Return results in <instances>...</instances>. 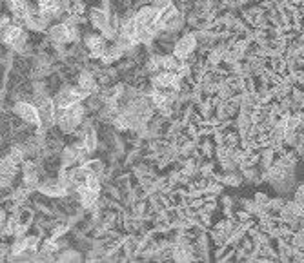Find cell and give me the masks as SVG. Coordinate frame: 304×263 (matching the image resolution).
Listing matches in <instances>:
<instances>
[{
    "instance_id": "cell-5",
    "label": "cell",
    "mask_w": 304,
    "mask_h": 263,
    "mask_svg": "<svg viewBox=\"0 0 304 263\" xmlns=\"http://www.w3.org/2000/svg\"><path fill=\"white\" fill-rule=\"evenodd\" d=\"M195 37L193 35H186L184 38L179 40V44L175 45V55L179 56V58H184V56H188L190 53H192L193 49H195Z\"/></svg>"
},
{
    "instance_id": "cell-15",
    "label": "cell",
    "mask_w": 304,
    "mask_h": 263,
    "mask_svg": "<svg viewBox=\"0 0 304 263\" xmlns=\"http://www.w3.org/2000/svg\"><path fill=\"white\" fill-rule=\"evenodd\" d=\"M42 190H44L46 194H62V185L58 184V182H50V184H46L44 187H42Z\"/></svg>"
},
{
    "instance_id": "cell-11",
    "label": "cell",
    "mask_w": 304,
    "mask_h": 263,
    "mask_svg": "<svg viewBox=\"0 0 304 263\" xmlns=\"http://www.w3.org/2000/svg\"><path fill=\"white\" fill-rule=\"evenodd\" d=\"M177 17H179V13H177V9H175L173 6H169L166 9H162L160 11V18H158V26H171V24L177 20Z\"/></svg>"
},
{
    "instance_id": "cell-17",
    "label": "cell",
    "mask_w": 304,
    "mask_h": 263,
    "mask_svg": "<svg viewBox=\"0 0 304 263\" xmlns=\"http://www.w3.org/2000/svg\"><path fill=\"white\" fill-rule=\"evenodd\" d=\"M86 147H88V151H91V149H95V135L93 133H88V136H86Z\"/></svg>"
},
{
    "instance_id": "cell-3",
    "label": "cell",
    "mask_w": 304,
    "mask_h": 263,
    "mask_svg": "<svg viewBox=\"0 0 304 263\" xmlns=\"http://www.w3.org/2000/svg\"><path fill=\"white\" fill-rule=\"evenodd\" d=\"M15 113H17L22 120H26V122H29V123H37V125H40V122H42V118H40V111H39V109H35L33 106H29V104H22V102L17 104Z\"/></svg>"
},
{
    "instance_id": "cell-16",
    "label": "cell",
    "mask_w": 304,
    "mask_h": 263,
    "mask_svg": "<svg viewBox=\"0 0 304 263\" xmlns=\"http://www.w3.org/2000/svg\"><path fill=\"white\" fill-rule=\"evenodd\" d=\"M80 87L84 91H88V93L95 89V82H93V78H91L90 75H82L80 76Z\"/></svg>"
},
{
    "instance_id": "cell-12",
    "label": "cell",
    "mask_w": 304,
    "mask_h": 263,
    "mask_svg": "<svg viewBox=\"0 0 304 263\" xmlns=\"http://www.w3.org/2000/svg\"><path fill=\"white\" fill-rule=\"evenodd\" d=\"M9 6H11V11L17 15L18 18H28V4L26 0H9Z\"/></svg>"
},
{
    "instance_id": "cell-14",
    "label": "cell",
    "mask_w": 304,
    "mask_h": 263,
    "mask_svg": "<svg viewBox=\"0 0 304 263\" xmlns=\"http://www.w3.org/2000/svg\"><path fill=\"white\" fill-rule=\"evenodd\" d=\"M39 111H40V118H42V120H46L48 123L53 122V104H51L50 100L42 102V106H40Z\"/></svg>"
},
{
    "instance_id": "cell-2",
    "label": "cell",
    "mask_w": 304,
    "mask_h": 263,
    "mask_svg": "<svg viewBox=\"0 0 304 263\" xmlns=\"http://www.w3.org/2000/svg\"><path fill=\"white\" fill-rule=\"evenodd\" d=\"M158 18H160V11L158 9H155V7H142L139 15H137V22L144 26V28L155 31L158 28Z\"/></svg>"
},
{
    "instance_id": "cell-13",
    "label": "cell",
    "mask_w": 304,
    "mask_h": 263,
    "mask_svg": "<svg viewBox=\"0 0 304 263\" xmlns=\"http://www.w3.org/2000/svg\"><path fill=\"white\" fill-rule=\"evenodd\" d=\"M91 22L95 24L99 29L107 28V17L102 11H99V9H93V11H91Z\"/></svg>"
},
{
    "instance_id": "cell-6",
    "label": "cell",
    "mask_w": 304,
    "mask_h": 263,
    "mask_svg": "<svg viewBox=\"0 0 304 263\" xmlns=\"http://www.w3.org/2000/svg\"><path fill=\"white\" fill-rule=\"evenodd\" d=\"M4 40H6L7 44L13 45V47H20L24 44V40H26V35H24L22 28H18V26H13L6 31L4 35Z\"/></svg>"
},
{
    "instance_id": "cell-9",
    "label": "cell",
    "mask_w": 304,
    "mask_h": 263,
    "mask_svg": "<svg viewBox=\"0 0 304 263\" xmlns=\"http://www.w3.org/2000/svg\"><path fill=\"white\" fill-rule=\"evenodd\" d=\"M40 11L44 13L46 17H51V15H56L62 7V2L60 0H40L39 2Z\"/></svg>"
},
{
    "instance_id": "cell-1",
    "label": "cell",
    "mask_w": 304,
    "mask_h": 263,
    "mask_svg": "<svg viewBox=\"0 0 304 263\" xmlns=\"http://www.w3.org/2000/svg\"><path fill=\"white\" fill-rule=\"evenodd\" d=\"M88 96V91H84L82 87L79 89H68V91H62L60 95L56 96V106L66 109V107H71L75 104H79L80 98H86Z\"/></svg>"
},
{
    "instance_id": "cell-4",
    "label": "cell",
    "mask_w": 304,
    "mask_h": 263,
    "mask_svg": "<svg viewBox=\"0 0 304 263\" xmlns=\"http://www.w3.org/2000/svg\"><path fill=\"white\" fill-rule=\"evenodd\" d=\"M80 114H82V109H80L77 104L71 106V107H66V109H64L62 118H60V125L69 131L73 125H77V122L80 120Z\"/></svg>"
},
{
    "instance_id": "cell-8",
    "label": "cell",
    "mask_w": 304,
    "mask_h": 263,
    "mask_svg": "<svg viewBox=\"0 0 304 263\" xmlns=\"http://www.w3.org/2000/svg\"><path fill=\"white\" fill-rule=\"evenodd\" d=\"M177 75H173L171 71H166V73L158 75L157 78H155V85H157V89H168V87H173L177 84Z\"/></svg>"
},
{
    "instance_id": "cell-7",
    "label": "cell",
    "mask_w": 304,
    "mask_h": 263,
    "mask_svg": "<svg viewBox=\"0 0 304 263\" xmlns=\"http://www.w3.org/2000/svg\"><path fill=\"white\" fill-rule=\"evenodd\" d=\"M51 37L56 40V42H66V40H71L75 37V29L71 26H55L51 29Z\"/></svg>"
},
{
    "instance_id": "cell-10",
    "label": "cell",
    "mask_w": 304,
    "mask_h": 263,
    "mask_svg": "<svg viewBox=\"0 0 304 263\" xmlns=\"http://www.w3.org/2000/svg\"><path fill=\"white\" fill-rule=\"evenodd\" d=\"M86 44H88L90 51L95 56H101V55H104V53H106V42H104V38H102V37H90Z\"/></svg>"
}]
</instances>
